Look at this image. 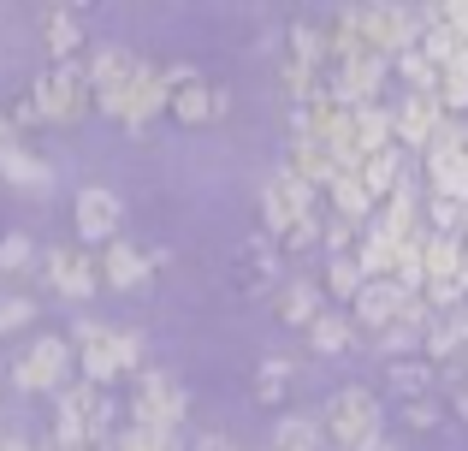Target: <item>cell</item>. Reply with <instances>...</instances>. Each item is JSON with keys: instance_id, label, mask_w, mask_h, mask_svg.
I'll return each instance as SVG.
<instances>
[{"instance_id": "cell-34", "label": "cell", "mask_w": 468, "mask_h": 451, "mask_svg": "<svg viewBox=\"0 0 468 451\" xmlns=\"http://www.w3.org/2000/svg\"><path fill=\"white\" fill-rule=\"evenodd\" d=\"M119 451H184V440L178 434H160V428H131L119 440Z\"/></svg>"}, {"instance_id": "cell-22", "label": "cell", "mask_w": 468, "mask_h": 451, "mask_svg": "<svg viewBox=\"0 0 468 451\" xmlns=\"http://www.w3.org/2000/svg\"><path fill=\"white\" fill-rule=\"evenodd\" d=\"M356 178H362V190H367V197L379 202V209H386V202L398 197L403 185H410V178H403V149H386V155H367V161L356 166Z\"/></svg>"}, {"instance_id": "cell-21", "label": "cell", "mask_w": 468, "mask_h": 451, "mask_svg": "<svg viewBox=\"0 0 468 451\" xmlns=\"http://www.w3.org/2000/svg\"><path fill=\"white\" fill-rule=\"evenodd\" d=\"M0 178H6L12 190H30V197L54 190V166L36 161L30 149H18V143H6V149H0Z\"/></svg>"}, {"instance_id": "cell-38", "label": "cell", "mask_w": 468, "mask_h": 451, "mask_svg": "<svg viewBox=\"0 0 468 451\" xmlns=\"http://www.w3.org/2000/svg\"><path fill=\"white\" fill-rule=\"evenodd\" d=\"M410 345H421V333H410V327H398V321L379 333V350H386V357H398V350H410Z\"/></svg>"}, {"instance_id": "cell-4", "label": "cell", "mask_w": 468, "mask_h": 451, "mask_svg": "<svg viewBox=\"0 0 468 451\" xmlns=\"http://www.w3.org/2000/svg\"><path fill=\"white\" fill-rule=\"evenodd\" d=\"M36 107H42L48 125H78L83 113H90V66H48L42 78L30 83Z\"/></svg>"}, {"instance_id": "cell-27", "label": "cell", "mask_w": 468, "mask_h": 451, "mask_svg": "<svg viewBox=\"0 0 468 451\" xmlns=\"http://www.w3.org/2000/svg\"><path fill=\"white\" fill-rule=\"evenodd\" d=\"M350 315H338V309H326L320 315V321L309 327V345L320 350V357H344V350H350Z\"/></svg>"}, {"instance_id": "cell-32", "label": "cell", "mask_w": 468, "mask_h": 451, "mask_svg": "<svg viewBox=\"0 0 468 451\" xmlns=\"http://www.w3.org/2000/svg\"><path fill=\"white\" fill-rule=\"evenodd\" d=\"M427 220H433V238H457L463 220H468V209H463V202L433 197V202H427Z\"/></svg>"}, {"instance_id": "cell-10", "label": "cell", "mask_w": 468, "mask_h": 451, "mask_svg": "<svg viewBox=\"0 0 468 451\" xmlns=\"http://www.w3.org/2000/svg\"><path fill=\"white\" fill-rule=\"evenodd\" d=\"M166 71H154V66H143L137 78H131V90L119 95V107H113V119L131 131V137H143V131L154 125L160 113H166Z\"/></svg>"}, {"instance_id": "cell-8", "label": "cell", "mask_w": 468, "mask_h": 451, "mask_svg": "<svg viewBox=\"0 0 468 451\" xmlns=\"http://www.w3.org/2000/svg\"><path fill=\"white\" fill-rule=\"evenodd\" d=\"M71 362H78L71 338H59V333H42L30 350H24V362H18V386H24V392H66V374H71Z\"/></svg>"}, {"instance_id": "cell-23", "label": "cell", "mask_w": 468, "mask_h": 451, "mask_svg": "<svg viewBox=\"0 0 468 451\" xmlns=\"http://www.w3.org/2000/svg\"><path fill=\"white\" fill-rule=\"evenodd\" d=\"M326 315V291L314 285V279H291V285H279V321H291V327H309Z\"/></svg>"}, {"instance_id": "cell-20", "label": "cell", "mask_w": 468, "mask_h": 451, "mask_svg": "<svg viewBox=\"0 0 468 451\" xmlns=\"http://www.w3.org/2000/svg\"><path fill=\"white\" fill-rule=\"evenodd\" d=\"M421 350H427V362H468V309H451V315H439L433 327H427V338H421Z\"/></svg>"}, {"instance_id": "cell-12", "label": "cell", "mask_w": 468, "mask_h": 451, "mask_svg": "<svg viewBox=\"0 0 468 451\" xmlns=\"http://www.w3.org/2000/svg\"><path fill=\"white\" fill-rule=\"evenodd\" d=\"M379 90H386V59L379 54H356L332 71V95H338L350 113L356 107H379Z\"/></svg>"}, {"instance_id": "cell-31", "label": "cell", "mask_w": 468, "mask_h": 451, "mask_svg": "<svg viewBox=\"0 0 468 451\" xmlns=\"http://www.w3.org/2000/svg\"><path fill=\"white\" fill-rule=\"evenodd\" d=\"M391 255H398V250H391L379 231H367V238H362V250H356V267H362L367 285H374V279H391Z\"/></svg>"}, {"instance_id": "cell-28", "label": "cell", "mask_w": 468, "mask_h": 451, "mask_svg": "<svg viewBox=\"0 0 468 451\" xmlns=\"http://www.w3.org/2000/svg\"><path fill=\"white\" fill-rule=\"evenodd\" d=\"M391 66H398V78L410 83V95H439V66L421 54V48H403Z\"/></svg>"}, {"instance_id": "cell-41", "label": "cell", "mask_w": 468, "mask_h": 451, "mask_svg": "<svg viewBox=\"0 0 468 451\" xmlns=\"http://www.w3.org/2000/svg\"><path fill=\"white\" fill-rule=\"evenodd\" d=\"M445 78H457V83H468V42L451 54V66H445Z\"/></svg>"}, {"instance_id": "cell-42", "label": "cell", "mask_w": 468, "mask_h": 451, "mask_svg": "<svg viewBox=\"0 0 468 451\" xmlns=\"http://www.w3.org/2000/svg\"><path fill=\"white\" fill-rule=\"evenodd\" d=\"M190 451H238V446H231V440H226V434H202V440H196Z\"/></svg>"}, {"instance_id": "cell-24", "label": "cell", "mask_w": 468, "mask_h": 451, "mask_svg": "<svg viewBox=\"0 0 468 451\" xmlns=\"http://www.w3.org/2000/svg\"><path fill=\"white\" fill-rule=\"evenodd\" d=\"M143 279H149V255L131 250V243H107V255H101V285H113V291H137Z\"/></svg>"}, {"instance_id": "cell-15", "label": "cell", "mask_w": 468, "mask_h": 451, "mask_svg": "<svg viewBox=\"0 0 468 451\" xmlns=\"http://www.w3.org/2000/svg\"><path fill=\"white\" fill-rule=\"evenodd\" d=\"M398 149V113L391 107H356L350 119V161H367V155Z\"/></svg>"}, {"instance_id": "cell-26", "label": "cell", "mask_w": 468, "mask_h": 451, "mask_svg": "<svg viewBox=\"0 0 468 451\" xmlns=\"http://www.w3.org/2000/svg\"><path fill=\"white\" fill-rule=\"evenodd\" d=\"M30 274H42V255H36V243L24 238V231L0 238V279H30Z\"/></svg>"}, {"instance_id": "cell-1", "label": "cell", "mask_w": 468, "mask_h": 451, "mask_svg": "<svg viewBox=\"0 0 468 451\" xmlns=\"http://www.w3.org/2000/svg\"><path fill=\"white\" fill-rule=\"evenodd\" d=\"M71 350H78V369H83V381H90V386H107L113 374H143V338L137 333H119V327L78 321Z\"/></svg>"}, {"instance_id": "cell-29", "label": "cell", "mask_w": 468, "mask_h": 451, "mask_svg": "<svg viewBox=\"0 0 468 451\" xmlns=\"http://www.w3.org/2000/svg\"><path fill=\"white\" fill-rule=\"evenodd\" d=\"M320 446H326V434L314 416H285L273 428V451H320Z\"/></svg>"}, {"instance_id": "cell-13", "label": "cell", "mask_w": 468, "mask_h": 451, "mask_svg": "<svg viewBox=\"0 0 468 451\" xmlns=\"http://www.w3.org/2000/svg\"><path fill=\"white\" fill-rule=\"evenodd\" d=\"M42 279L59 291V297L83 303V297H95V285H101V262H90L83 250H48L42 255Z\"/></svg>"}, {"instance_id": "cell-11", "label": "cell", "mask_w": 468, "mask_h": 451, "mask_svg": "<svg viewBox=\"0 0 468 451\" xmlns=\"http://www.w3.org/2000/svg\"><path fill=\"white\" fill-rule=\"evenodd\" d=\"M71 220H78V238L83 243H119V226H125V202L113 197V190L101 185H83L78 190V209H71Z\"/></svg>"}, {"instance_id": "cell-44", "label": "cell", "mask_w": 468, "mask_h": 451, "mask_svg": "<svg viewBox=\"0 0 468 451\" xmlns=\"http://www.w3.org/2000/svg\"><path fill=\"white\" fill-rule=\"evenodd\" d=\"M0 451H30V446H24L18 434H6V440H0Z\"/></svg>"}, {"instance_id": "cell-6", "label": "cell", "mask_w": 468, "mask_h": 451, "mask_svg": "<svg viewBox=\"0 0 468 451\" xmlns=\"http://www.w3.org/2000/svg\"><path fill=\"white\" fill-rule=\"evenodd\" d=\"M184 410H190V398H184V386L172 381V374H160V369H143L137 374V392H131V416H137V428L178 434Z\"/></svg>"}, {"instance_id": "cell-18", "label": "cell", "mask_w": 468, "mask_h": 451, "mask_svg": "<svg viewBox=\"0 0 468 451\" xmlns=\"http://www.w3.org/2000/svg\"><path fill=\"white\" fill-rule=\"evenodd\" d=\"M285 173H291V178H303L309 190H332V185H338V155L291 137V149H285Z\"/></svg>"}, {"instance_id": "cell-35", "label": "cell", "mask_w": 468, "mask_h": 451, "mask_svg": "<svg viewBox=\"0 0 468 451\" xmlns=\"http://www.w3.org/2000/svg\"><path fill=\"white\" fill-rule=\"evenodd\" d=\"M391 381H398L403 392H415V398H421L427 386H433V362H398V369H391Z\"/></svg>"}, {"instance_id": "cell-5", "label": "cell", "mask_w": 468, "mask_h": 451, "mask_svg": "<svg viewBox=\"0 0 468 451\" xmlns=\"http://www.w3.org/2000/svg\"><path fill=\"white\" fill-rule=\"evenodd\" d=\"M166 113L178 119V125H214V119H226L231 113V95L219 90V83H207V78H196L190 66H172L166 71Z\"/></svg>"}, {"instance_id": "cell-48", "label": "cell", "mask_w": 468, "mask_h": 451, "mask_svg": "<svg viewBox=\"0 0 468 451\" xmlns=\"http://www.w3.org/2000/svg\"><path fill=\"white\" fill-rule=\"evenodd\" d=\"M42 451H54V446H42Z\"/></svg>"}, {"instance_id": "cell-3", "label": "cell", "mask_w": 468, "mask_h": 451, "mask_svg": "<svg viewBox=\"0 0 468 451\" xmlns=\"http://www.w3.org/2000/svg\"><path fill=\"white\" fill-rule=\"evenodd\" d=\"M344 24L356 30V42L367 48V54H379V59H398L403 48H415L421 42V12H403V6H344L338 12Z\"/></svg>"}, {"instance_id": "cell-45", "label": "cell", "mask_w": 468, "mask_h": 451, "mask_svg": "<svg viewBox=\"0 0 468 451\" xmlns=\"http://www.w3.org/2000/svg\"><path fill=\"white\" fill-rule=\"evenodd\" d=\"M6 143H12V119H0V149H6Z\"/></svg>"}, {"instance_id": "cell-33", "label": "cell", "mask_w": 468, "mask_h": 451, "mask_svg": "<svg viewBox=\"0 0 468 451\" xmlns=\"http://www.w3.org/2000/svg\"><path fill=\"white\" fill-rule=\"evenodd\" d=\"M285 381H291V362H285V357H267V362H261V381H255L261 404H279V398H285Z\"/></svg>"}, {"instance_id": "cell-39", "label": "cell", "mask_w": 468, "mask_h": 451, "mask_svg": "<svg viewBox=\"0 0 468 451\" xmlns=\"http://www.w3.org/2000/svg\"><path fill=\"white\" fill-rule=\"evenodd\" d=\"M403 422H410V428H433V422H439L433 398H410V410H403Z\"/></svg>"}, {"instance_id": "cell-19", "label": "cell", "mask_w": 468, "mask_h": 451, "mask_svg": "<svg viewBox=\"0 0 468 451\" xmlns=\"http://www.w3.org/2000/svg\"><path fill=\"white\" fill-rule=\"evenodd\" d=\"M398 309H403V291L391 285V279H374V285H362V291H356L350 321H362V327H374V333H386V327L398 321Z\"/></svg>"}, {"instance_id": "cell-40", "label": "cell", "mask_w": 468, "mask_h": 451, "mask_svg": "<svg viewBox=\"0 0 468 451\" xmlns=\"http://www.w3.org/2000/svg\"><path fill=\"white\" fill-rule=\"evenodd\" d=\"M12 125H24V131H36V125H48L42 119V107H36V95H24L18 107H12Z\"/></svg>"}, {"instance_id": "cell-49", "label": "cell", "mask_w": 468, "mask_h": 451, "mask_svg": "<svg viewBox=\"0 0 468 451\" xmlns=\"http://www.w3.org/2000/svg\"><path fill=\"white\" fill-rule=\"evenodd\" d=\"M113 451H119V446H113Z\"/></svg>"}, {"instance_id": "cell-2", "label": "cell", "mask_w": 468, "mask_h": 451, "mask_svg": "<svg viewBox=\"0 0 468 451\" xmlns=\"http://www.w3.org/2000/svg\"><path fill=\"white\" fill-rule=\"evenodd\" d=\"M320 434L338 451H356V446L379 440V398L367 392V386H338V392L326 398V410H320Z\"/></svg>"}, {"instance_id": "cell-46", "label": "cell", "mask_w": 468, "mask_h": 451, "mask_svg": "<svg viewBox=\"0 0 468 451\" xmlns=\"http://www.w3.org/2000/svg\"><path fill=\"white\" fill-rule=\"evenodd\" d=\"M356 451H391L386 440H367V446H356Z\"/></svg>"}, {"instance_id": "cell-16", "label": "cell", "mask_w": 468, "mask_h": 451, "mask_svg": "<svg viewBox=\"0 0 468 451\" xmlns=\"http://www.w3.org/2000/svg\"><path fill=\"white\" fill-rule=\"evenodd\" d=\"M439 131H445V107H439V95H410V102L398 107V143H410V149H433Z\"/></svg>"}, {"instance_id": "cell-25", "label": "cell", "mask_w": 468, "mask_h": 451, "mask_svg": "<svg viewBox=\"0 0 468 451\" xmlns=\"http://www.w3.org/2000/svg\"><path fill=\"white\" fill-rule=\"evenodd\" d=\"M379 214V202L367 197L362 190V178H338V185H332V220H374Z\"/></svg>"}, {"instance_id": "cell-30", "label": "cell", "mask_w": 468, "mask_h": 451, "mask_svg": "<svg viewBox=\"0 0 468 451\" xmlns=\"http://www.w3.org/2000/svg\"><path fill=\"white\" fill-rule=\"evenodd\" d=\"M362 285L367 279H362V267H356V255H332L326 274H320V291H332V297H344V303H356Z\"/></svg>"}, {"instance_id": "cell-36", "label": "cell", "mask_w": 468, "mask_h": 451, "mask_svg": "<svg viewBox=\"0 0 468 451\" xmlns=\"http://www.w3.org/2000/svg\"><path fill=\"white\" fill-rule=\"evenodd\" d=\"M36 321V303L30 297H0V333H18V327Z\"/></svg>"}, {"instance_id": "cell-43", "label": "cell", "mask_w": 468, "mask_h": 451, "mask_svg": "<svg viewBox=\"0 0 468 451\" xmlns=\"http://www.w3.org/2000/svg\"><path fill=\"white\" fill-rule=\"evenodd\" d=\"M451 410H457V416H463V422H468V381H463V386H457V398H451Z\"/></svg>"}, {"instance_id": "cell-47", "label": "cell", "mask_w": 468, "mask_h": 451, "mask_svg": "<svg viewBox=\"0 0 468 451\" xmlns=\"http://www.w3.org/2000/svg\"><path fill=\"white\" fill-rule=\"evenodd\" d=\"M463 243H468V220H463Z\"/></svg>"}, {"instance_id": "cell-14", "label": "cell", "mask_w": 468, "mask_h": 451, "mask_svg": "<svg viewBox=\"0 0 468 451\" xmlns=\"http://www.w3.org/2000/svg\"><path fill=\"white\" fill-rule=\"evenodd\" d=\"M137 71H143L137 54H125V48H101V54L90 59V95L107 107V113H113L119 95L131 90V78H137Z\"/></svg>"}, {"instance_id": "cell-7", "label": "cell", "mask_w": 468, "mask_h": 451, "mask_svg": "<svg viewBox=\"0 0 468 451\" xmlns=\"http://www.w3.org/2000/svg\"><path fill=\"white\" fill-rule=\"evenodd\" d=\"M314 190L303 185V178H291V173H279L273 185L261 190V220H267V238H279L285 243L291 231H297L303 220H314Z\"/></svg>"}, {"instance_id": "cell-9", "label": "cell", "mask_w": 468, "mask_h": 451, "mask_svg": "<svg viewBox=\"0 0 468 451\" xmlns=\"http://www.w3.org/2000/svg\"><path fill=\"white\" fill-rule=\"evenodd\" d=\"M350 107L338 95H314V102L297 107V143H314V149H332V155H350Z\"/></svg>"}, {"instance_id": "cell-17", "label": "cell", "mask_w": 468, "mask_h": 451, "mask_svg": "<svg viewBox=\"0 0 468 451\" xmlns=\"http://www.w3.org/2000/svg\"><path fill=\"white\" fill-rule=\"evenodd\" d=\"M42 42L54 54V66H78V48H83V18L71 6H42Z\"/></svg>"}, {"instance_id": "cell-37", "label": "cell", "mask_w": 468, "mask_h": 451, "mask_svg": "<svg viewBox=\"0 0 468 451\" xmlns=\"http://www.w3.org/2000/svg\"><path fill=\"white\" fill-rule=\"evenodd\" d=\"M320 243H326L332 255H344V250L356 243V226H350V220H326V231H320Z\"/></svg>"}]
</instances>
